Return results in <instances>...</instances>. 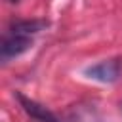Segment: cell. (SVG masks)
<instances>
[{"mask_svg": "<svg viewBox=\"0 0 122 122\" xmlns=\"http://www.w3.org/2000/svg\"><path fill=\"white\" fill-rule=\"evenodd\" d=\"M122 72V59L114 57V59H105L93 67H88L86 69V74L93 80H99V82H116L118 76Z\"/></svg>", "mask_w": 122, "mask_h": 122, "instance_id": "cell-1", "label": "cell"}, {"mask_svg": "<svg viewBox=\"0 0 122 122\" xmlns=\"http://www.w3.org/2000/svg\"><path fill=\"white\" fill-rule=\"evenodd\" d=\"M32 46V40L29 34H19V32H10L8 36H4L2 46H0V57L4 61L21 55L23 51H27Z\"/></svg>", "mask_w": 122, "mask_h": 122, "instance_id": "cell-2", "label": "cell"}, {"mask_svg": "<svg viewBox=\"0 0 122 122\" xmlns=\"http://www.w3.org/2000/svg\"><path fill=\"white\" fill-rule=\"evenodd\" d=\"M17 99H19V103H21V107H23V111L30 116V118H34L36 122H61L51 111H48L44 105H40V103H36L34 99H29V97H25L23 93H17Z\"/></svg>", "mask_w": 122, "mask_h": 122, "instance_id": "cell-3", "label": "cell"}, {"mask_svg": "<svg viewBox=\"0 0 122 122\" xmlns=\"http://www.w3.org/2000/svg\"><path fill=\"white\" fill-rule=\"evenodd\" d=\"M46 27V21H17L11 27V32H19V34H34L38 30H42Z\"/></svg>", "mask_w": 122, "mask_h": 122, "instance_id": "cell-4", "label": "cell"}, {"mask_svg": "<svg viewBox=\"0 0 122 122\" xmlns=\"http://www.w3.org/2000/svg\"><path fill=\"white\" fill-rule=\"evenodd\" d=\"M10 2H19V0H10Z\"/></svg>", "mask_w": 122, "mask_h": 122, "instance_id": "cell-5", "label": "cell"}]
</instances>
